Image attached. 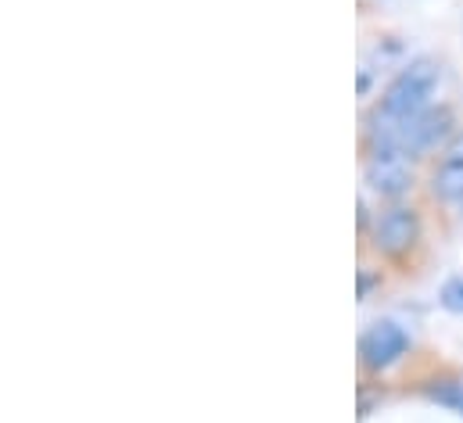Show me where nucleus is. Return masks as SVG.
<instances>
[{
    "label": "nucleus",
    "mask_w": 463,
    "mask_h": 423,
    "mask_svg": "<svg viewBox=\"0 0 463 423\" xmlns=\"http://www.w3.org/2000/svg\"><path fill=\"white\" fill-rule=\"evenodd\" d=\"M439 87H442V69L435 58L420 54L406 61L388 80V87L381 90V101L366 118V151L399 147V129L435 105Z\"/></svg>",
    "instance_id": "f257e3e1"
},
{
    "label": "nucleus",
    "mask_w": 463,
    "mask_h": 423,
    "mask_svg": "<svg viewBox=\"0 0 463 423\" xmlns=\"http://www.w3.org/2000/svg\"><path fill=\"white\" fill-rule=\"evenodd\" d=\"M420 233H424L420 212L413 205H402V202H392L370 222V244L384 258H406L420 244Z\"/></svg>",
    "instance_id": "f03ea898"
},
{
    "label": "nucleus",
    "mask_w": 463,
    "mask_h": 423,
    "mask_svg": "<svg viewBox=\"0 0 463 423\" xmlns=\"http://www.w3.org/2000/svg\"><path fill=\"white\" fill-rule=\"evenodd\" d=\"M363 183L370 194L384 198V202H402L417 176H413V158L399 147H381V151H366L363 162Z\"/></svg>",
    "instance_id": "7ed1b4c3"
},
{
    "label": "nucleus",
    "mask_w": 463,
    "mask_h": 423,
    "mask_svg": "<svg viewBox=\"0 0 463 423\" xmlns=\"http://www.w3.org/2000/svg\"><path fill=\"white\" fill-rule=\"evenodd\" d=\"M453 126H457L453 108L431 105L428 111H420L413 122H406V126L399 129V151H406L410 158H420V155L435 151L439 144L446 147V144L457 136V133H453Z\"/></svg>",
    "instance_id": "20e7f679"
},
{
    "label": "nucleus",
    "mask_w": 463,
    "mask_h": 423,
    "mask_svg": "<svg viewBox=\"0 0 463 423\" xmlns=\"http://www.w3.org/2000/svg\"><path fill=\"white\" fill-rule=\"evenodd\" d=\"M410 352V334L395 323V319H377L373 326L363 330L359 337V362L370 373H384L395 362H402Z\"/></svg>",
    "instance_id": "39448f33"
},
{
    "label": "nucleus",
    "mask_w": 463,
    "mask_h": 423,
    "mask_svg": "<svg viewBox=\"0 0 463 423\" xmlns=\"http://www.w3.org/2000/svg\"><path fill=\"white\" fill-rule=\"evenodd\" d=\"M431 191L446 205H463V133L442 147V158L431 173Z\"/></svg>",
    "instance_id": "423d86ee"
},
{
    "label": "nucleus",
    "mask_w": 463,
    "mask_h": 423,
    "mask_svg": "<svg viewBox=\"0 0 463 423\" xmlns=\"http://www.w3.org/2000/svg\"><path fill=\"white\" fill-rule=\"evenodd\" d=\"M428 399L463 417V381H442L439 388H428Z\"/></svg>",
    "instance_id": "0eeeda50"
},
{
    "label": "nucleus",
    "mask_w": 463,
    "mask_h": 423,
    "mask_svg": "<svg viewBox=\"0 0 463 423\" xmlns=\"http://www.w3.org/2000/svg\"><path fill=\"white\" fill-rule=\"evenodd\" d=\"M439 302H442V309H446V313L463 316V277H449V280L442 284Z\"/></svg>",
    "instance_id": "6e6552de"
},
{
    "label": "nucleus",
    "mask_w": 463,
    "mask_h": 423,
    "mask_svg": "<svg viewBox=\"0 0 463 423\" xmlns=\"http://www.w3.org/2000/svg\"><path fill=\"white\" fill-rule=\"evenodd\" d=\"M359 94H363V98L370 94V72H366V69H359Z\"/></svg>",
    "instance_id": "1a4fd4ad"
}]
</instances>
